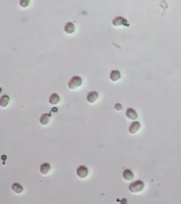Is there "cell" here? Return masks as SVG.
Listing matches in <instances>:
<instances>
[{
	"label": "cell",
	"instance_id": "cell-1",
	"mask_svg": "<svg viewBox=\"0 0 181 204\" xmlns=\"http://www.w3.org/2000/svg\"><path fill=\"white\" fill-rule=\"evenodd\" d=\"M144 183L141 180H137L129 185V190L133 193H138L144 190Z\"/></svg>",
	"mask_w": 181,
	"mask_h": 204
},
{
	"label": "cell",
	"instance_id": "cell-2",
	"mask_svg": "<svg viewBox=\"0 0 181 204\" xmlns=\"http://www.w3.org/2000/svg\"><path fill=\"white\" fill-rule=\"evenodd\" d=\"M83 80L82 78L79 76H74L71 78L68 83V86L70 89H76L82 85Z\"/></svg>",
	"mask_w": 181,
	"mask_h": 204
},
{
	"label": "cell",
	"instance_id": "cell-3",
	"mask_svg": "<svg viewBox=\"0 0 181 204\" xmlns=\"http://www.w3.org/2000/svg\"><path fill=\"white\" fill-rule=\"evenodd\" d=\"M88 169L85 166H79L76 169V174L80 178H86L88 175Z\"/></svg>",
	"mask_w": 181,
	"mask_h": 204
},
{
	"label": "cell",
	"instance_id": "cell-4",
	"mask_svg": "<svg viewBox=\"0 0 181 204\" xmlns=\"http://www.w3.org/2000/svg\"><path fill=\"white\" fill-rule=\"evenodd\" d=\"M113 24L115 26H129L127 20L122 16H117L113 21Z\"/></svg>",
	"mask_w": 181,
	"mask_h": 204
},
{
	"label": "cell",
	"instance_id": "cell-5",
	"mask_svg": "<svg viewBox=\"0 0 181 204\" xmlns=\"http://www.w3.org/2000/svg\"><path fill=\"white\" fill-rule=\"evenodd\" d=\"M140 128H141V124L139 121L132 122L129 127V132L132 135L137 133L139 131Z\"/></svg>",
	"mask_w": 181,
	"mask_h": 204
},
{
	"label": "cell",
	"instance_id": "cell-6",
	"mask_svg": "<svg viewBox=\"0 0 181 204\" xmlns=\"http://www.w3.org/2000/svg\"><path fill=\"white\" fill-rule=\"evenodd\" d=\"M98 93L96 92V91H91L87 94V96H86V100L88 101L90 104H93L97 101V99H98Z\"/></svg>",
	"mask_w": 181,
	"mask_h": 204
},
{
	"label": "cell",
	"instance_id": "cell-7",
	"mask_svg": "<svg viewBox=\"0 0 181 204\" xmlns=\"http://www.w3.org/2000/svg\"><path fill=\"white\" fill-rule=\"evenodd\" d=\"M125 115L127 118L129 120H133V121L134 120H136L137 118V117H138L137 111L132 108L127 109L125 112Z\"/></svg>",
	"mask_w": 181,
	"mask_h": 204
},
{
	"label": "cell",
	"instance_id": "cell-8",
	"mask_svg": "<svg viewBox=\"0 0 181 204\" xmlns=\"http://www.w3.org/2000/svg\"><path fill=\"white\" fill-rule=\"evenodd\" d=\"M51 171V166L49 163H43L40 167V172L43 175H47Z\"/></svg>",
	"mask_w": 181,
	"mask_h": 204
},
{
	"label": "cell",
	"instance_id": "cell-9",
	"mask_svg": "<svg viewBox=\"0 0 181 204\" xmlns=\"http://www.w3.org/2000/svg\"><path fill=\"white\" fill-rule=\"evenodd\" d=\"M122 177L127 182H130L134 178V174L130 169H125L122 172Z\"/></svg>",
	"mask_w": 181,
	"mask_h": 204
},
{
	"label": "cell",
	"instance_id": "cell-10",
	"mask_svg": "<svg viewBox=\"0 0 181 204\" xmlns=\"http://www.w3.org/2000/svg\"><path fill=\"white\" fill-rule=\"evenodd\" d=\"M49 102L52 105H57L60 102V96L56 93L52 94L49 98Z\"/></svg>",
	"mask_w": 181,
	"mask_h": 204
},
{
	"label": "cell",
	"instance_id": "cell-11",
	"mask_svg": "<svg viewBox=\"0 0 181 204\" xmlns=\"http://www.w3.org/2000/svg\"><path fill=\"white\" fill-rule=\"evenodd\" d=\"M10 101V98L8 95H3L0 98V106L2 108H6L9 105Z\"/></svg>",
	"mask_w": 181,
	"mask_h": 204
},
{
	"label": "cell",
	"instance_id": "cell-12",
	"mask_svg": "<svg viewBox=\"0 0 181 204\" xmlns=\"http://www.w3.org/2000/svg\"><path fill=\"white\" fill-rule=\"evenodd\" d=\"M11 189L16 194H21L24 191V187L19 183H15L11 186Z\"/></svg>",
	"mask_w": 181,
	"mask_h": 204
},
{
	"label": "cell",
	"instance_id": "cell-13",
	"mask_svg": "<svg viewBox=\"0 0 181 204\" xmlns=\"http://www.w3.org/2000/svg\"><path fill=\"white\" fill-rule=\"evenodd\" d=\"M110 78L113 81H118L121 78L120 72L118 70H113L110 75Z\"/></svg>",
	"mask_w": 181,
	"mask_h": 204
},
{
	"label": "cell",
	"instance_id": "cell-14",
	"mask_svg": "<svg viewBox=\"0 0 181 204\" xmlns=\"http://www.w3.org/2000/svg\"><path fill=\"white\" fill-rule=\"evenodd\" d=\"M75 30V26L72 23L68 22L65 26V31L67 34H72Z\"/></svg>",
	"mask_w": 181,
	"mask_h": 204
},
{
	"label": "cell",
	"instance_id": "cell-15",
	"mask_svg": "<svg viewBox=\"0 0 181 204\" xmlns=\"http://www.w3.org/2000/svg\"><path fill=\"white\" fill-rule=\"evenodd\" d=\"M50 121V115L48 114H45L41 116L40 118V123L43 126H46Z\"/></svg>",
	"mask_w": 181,
	"mask_h": 204
},
{
	"label": "cell",
	"instance_id": "cell-16",
	"mask_svg": "<svg viewBox=\"0 0 181 204\" xmlns=\"http://www.w3.org/2000/svg\"><path fill=\"white\" fill-rule=\"evenodd\" d=\"M30 0H20L19 3L21 7H23V8H26L29 6L30 4Z\"/></svg>",
	"mask_w": 181,
	"mask_h": 204
},
{
	"label": "cell",
	"instance_id": "cell-17",
	"mask_svg": "<svg viewBox=\"0 0 181 204\" xmlns=\"http://www.w3.org/2000/svg\"><path fill=\"white\" fill-rule=\"evenodd\" d=\"M115 109L116 111H120L122 110V106L120 104H116L115 106Z\"/></svg>",
	"mask_w": 181,
	"mask_h": 204
}]
</instances>
